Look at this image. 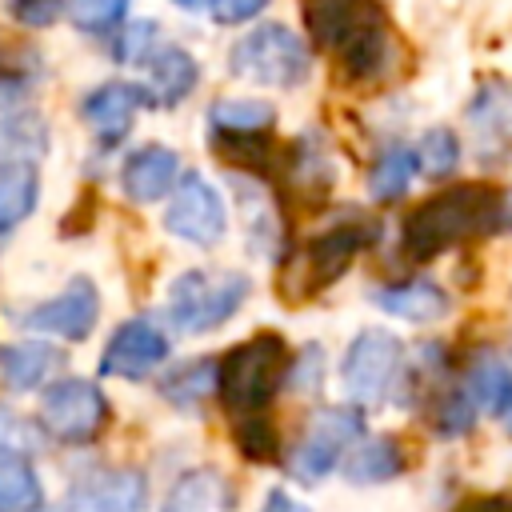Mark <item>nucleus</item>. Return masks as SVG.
Wrapping results in <instances>:
<instances>
[{"instance_id":"obj_1","label":"nucleus","mask_w":512,"mask_h":512,"mask_svg":"<svg viewBox=\"0 0 512 512\" xmlns=\"http://www.w3.org/2000/svg\"><path fill=\"white\" fill-rule=\"evenodd\" d=\"M504 216V196L492 184H452L428 200H420L404 224L400 244L412 260H436L448 248L492 236Z\"/></svg>"},{"instance_id":"obj_2","label":"nucleus","mask_w":512,"mask_h":512,"mask_svg":"<svg viewBox=\"0 0 512 512\" xmlns=\"http://www.w3.org/2000/svg\"><path fill=\"white\" fill-rule=\"evenodd\" d=\"M312 44L328 48L348 80H380L392 60V40L376 0H300Z\"/></svg>"},{"instance_id":"obj_3","label":"nucleus","mask_w":512,"mask_h":512,"mask_svg":"<svg viewBox=\"0 0 512 512\" xmlns=\"http://www.w3.org/2000/svg\"><path fill=\"white\" fill-rule=\"evenodd\" d=\"M288 344L276 332H256L244 344H236L220 368H216V392L224 412L236 420L248 416H264V408L272 404L284 372H288Z\"/></svg>"},{"instance_id":"obj_4","label":"nucleus","mask_w":512,"mask_h":512,"mask_svg":"<svg viewBox=\"0 0 512 512\" xmlns=\"http://www.w3.org/2000/svg\"><path fill=\"white\" fill-rule=\"evenodd\" d=\"M376 236H380V228L372 220H360V224H340V228H328V232L304 240V248H296L292 256L280 260V272H276L280 300L304 304V300L320 296L328 284H336L352 268L360 248H368Z\"/></svg>"},{"instance_id":"obj_5","label":"nucleus","mask_w":512,"mask_h":512,"mask_svg":"<svg viewBox=\"0 0 512 512\" xmlns=\"http://www.w3.org/2000/svg\"><path fill=\"white\" fill-rule=\"evenodd\" d=\"M248 300V276L228 268H188L168 288V320L176 332L200 336L220 328Z\"/></svg>"},{"instance_id":"obj_6","label":"nucleus","mask_w":512,"mask_h":512,"mask_svg":"<svg viewBox=\"0 0 512 512\" xmlns=\"http://www.w3.org/2000/svg\"><path fill=\"white\" fill-rule=\"evenodd\" d=\"M404 376V344L388 328H364L352 336L344 360H340V384L348 400L376 408L392 396L396 380Z\"/></svg>"},{"instance_id":"obj_7","label":"nucleus","mask_w":512,"mask_h":512,"mask_svg":"<svg viewBox=\"0 0 512 512\" xmlns=\"http://www.w3.org/2000/svg\"><path fill=\"white\" fill-rule=\"evenodd\" d=\"M228 64L236 76H244L252 84L296 88L308 76V48L288 24H260L232 48Z\"/></svg>"},{"instance_id":"obj_8","label":"nucleus","mask_w":512,"mask_h":512,"mask_svg":"<svg viewBox=\"0 0 512 512\" xmlns=\"http://www.w3.org/2000/svg\"><path fill=\"white\" fill-rule=\"evenodd\" d=\"M108 420L112 404L92 380H56L40 396V428L60 444H92Z\"/></svg>"},{"instance_id":"obj_9","label":"nucleus","mask_w":512,"mask_h":512,"mask_svg":"<svg viewBox=\"0 0 512 512\" xmlns=\"http://www.w3.org/2000/svg\"><path fill=\"white\" fill-rule=\"evenodd\" d=\"M164 224H168L172 236H180L188 244H200V248H212V244H220V236L228 228V212H224L220 192L200 172H188L176 184V196L168 204Z\"/></svg>"},{"instance_id":"obj_10","label":"nucleus","mask_w":512,"mask_h":512,"mask_svg":"<svg viewBox=\"0 0 512 512\" xmlns=\"http://www.w3.org/2000/svg\"><path fill=\"white\" fill-rule=\"evenodd\" d=\"M96 320H100V292L88 276L68 280V288L60 296L40 300L20 316V324L28 332H44V336H60V340H88Z\"/></svg>"},{"instance_id":"obj_11","label":"nucleus","mask_w":512,"mask_h":512,"mask_svg":"<svg viewBox=\"0 0 512 512\" xmlns=\"http://www.w3.org/2000/svg\"><path fill=\"white\" fill-rule=\"evenodd\" d=\"M356 440H364L360 412L356 408H328L316 416V424L300 440V448L292 456V472L300 480H324L336 468V460L344 456V448H352Z\"/></svg>"},{"instance_id":"obj_12","label":"nucleus","mask_w":512,"mask_h":512,"mask_svg":"<svg viewBox=\"0 0 512 512\" xmlns=\"http://www.w3.org/2000/svg\"><path fill=\"white\" fill-rule=\"evenodd\" d=\"M164 360H168V336L152 320H124L104 344L100 372L120 380H144Z\"/></svg>"},{"instance_id":"obj_13","label":"nucleus","mask_w":512,"mask_h":512,"mask_svg":"<svg viewBox=\"0 0 512 512\" xmlns=\"http://www.w3.org/2000/svg\"><path fill=\"white\" fill-rule=\"evenodd\" d=\"M144 88L140 84H124V80H108L100 88H92L84 100H80V116L92 124V132L104 140V144H116L128 136L136 112L144 108Z\"/></svg>"},{"instance_id":"obj_14","label":"nucleus","mask_w":512,"mask_h":512,"mask_svg":"<svg viewBox=\"0 0 512 512\" xmlns=\"http://www.w3.org/2000/svg\"><path fill=\"white\" fill-rule=\"evenodd\" d=\"M196 80H200L196 60H192L184 48L168 44V48H156V52L144 60V84H140V88H144V100H148L152 108H176L180 100L192 96Z\"/></svg>"},{"instance_id":"obj_15","label":"nucleus","mask_w":512,"mask_h":512,"mask_svg":"<svg viewBox=\"0 0 512 512\" xmlns=\"http://www.w3.org/2000/svg\"><path fill=\"white\" fill-rule=\"evenodd\" d=\"M176 176H180V156L172 148H164V144H144L124 160L120 188H124V196L132 204H152V200L172 192Z\"/></svg>"},{"instance_id":"obj_16","label":"nucleus","mask_w":512,"mask_h":512,"mask_svg":"<svg viewBox=\"0 0 512 512\" xmlns=\"http://www.w3.org/2000/svg\"><path fill=\"white\" fill-rule=\"evenodd\" d=\"M72 500H76V512H144L148 480L140 468H112L84 480Z\"/></svg>"},{"instance_id":"obj_17","label":"nucleus","mask_w":512,"mask_h":512,"mask_svg":"<svg viewBox=\"0 0 512 512\" xmlns=\"http://www.w3.org/2000/svg\"><path fill=\"white\" fill-rule=\"evenodd\" d=\"M468 124L484 144H512V80L508 76H488L476 96L468 100Z\"/></svg>"},{"instance_id":"obj_18","label":"nucleus","mask_w":512,"mask_h":512,"mask_svg":"<svg viewBox=\"0 0 512 512\" xmlns=\"http://www.w3.org/2000/svg\"><path fill=\"white\" fill-rule=\"evenodd\" d=\"M372 304L384 308L388 316H400V320H412V324H432L448 312V292L432 280H400V284L376 288Z\"/></svg>"},{"instance_id":"obj_19","label":"nucleus","mask_w":512,"mask_h":512,"mask_svg":"<svg viewBox=\"0 0 512 512\" xmlns=\"http://www.w3.org/2000/svg\"><path fill=\"white\" fill-rule=\"evenodd\" d=\"M64 368V352L44 344V340H28V344H8L0 348V380L16 392H32L40 388L48 376H56Z\"/></svg>"},{"instance_id":"obj_20","label":"nucleus","mask_w":512,"mask_h":512,"mask_svg":"<svg viewBox=\"0 0 512 512\" xmlns=\"http://www.w3.org/2000/svg\"><path fill=\"white\" fill-rule=\"evenodd\" d=\"M228 504H232L228 480L216 468H192L168 488L160 512H228Z\"/></svg>"},{"instance_id":"obj_21","label":"nucleus","mask_w":512,"mask_h":512,"mask_svg":"<svg viewBox=\"0 0 512 512\" xmlns=\"http://www.w3.org/2000/svg\"><path fill=\"white\" fill-rule=\"evenodd\" d=\"M48 156V124L36 112H8L0 120V168H36Z\"/></svg>"},{"instance_id":"obj_22","label":"nucleus","mask_w":512,"mask_h":512,"mask_svg":"<svg viewBox=\"0 0 512 512\" xmlns=\"http://www.w3.org/2000/svg\"><path fill=\"white\" fill-rule=\"evenodd\" d=\"M464 392L480 412H508L512 404V368L500 356H480L464 372Z\"/></svg>"},{"instance_id":"obj_23","label":"nucleus","mask_w":512,"mask_h":512,"mask_svg":"<svg viewBox=\"0 0 512 512\" xmlns=\"http://www.w3.org/2000/svg\"><path fill=\"white\" fill-rule=\"evenodd\" d=\"M404 472V452L392 436H368L356 444L352 460L344 464V476L352 484H384Z\"/></svg>"},{"instance_id":"obj_24","label":"nucleus","mask_w":512,"mask_h":512,"mask_svg":"<svg viewBox=\"0 0 512 512\" xmlns=\"http://www.w3.org/2000/svg\"><path fill=\"white\" fill-rule=\"evenodd\" d=\"M208 124L216 136H264L276 124V112L264 100H216Z\"/></svg>"},{"instance_id":"obj_25","label":"nucleus","mask_w":512,"mask_h":512,"mask_svg":"<svg viewBox=\"0 0 512 512\" xmlns=\"http://www.w3.org/2000/svg\"><path fill=\"white\" fill-rule=\"evenodd\" d=\"M40 200V176L28 164L16 168H0V236L12 232L24 216H32Z\"/></svg>"},{"instance_id":"obj_26","label":"nucleus","mask_w":512,"mask_h":512,"mask_svg":"<svg viewBox=\"0 0 512 512\" xmlns=\"http://www.w3.org/2000/svg\"><path fill=\"white\" fill-rule=\"evenodd\" d=\"M416 168H420V160H416V152H412V148H404V144H396V148L380 152V156H376V164L368 168V192H372V200H380V204L400 200V196L408 192V184H412Z\"/></svg>"},{"instance_id":"obj_27","label":"nucleus","mask_w":512,"mask_h":512,"mask_svg":"<svg viewBox=\"0 0 512 512\" xmlns=\"http://www.w3.org/2000/svg\"><path fill=\"white\" fill-rule=\"evenodd\" d=\"M44 488L28 460H0V512H40Z\"/></svg>"},{"instance_id":"obj_28","label":"nucleus","mask_w":512,"mask_h":512,"mask_svg":"<svg viewBox=\"0 0 512 512\" xmlns=\"http://www.w3.org/2000/svg\"><path fill=\"white\" fill-rule=\"evenodd\" d=\"M44 428H36L28 416L0 404V460H28L44 452Z\"/></svg>"},{"instance_id":"obj_29","label":"nucleus","mask_w":512,"mask_h":512,"mask_svg":"<svg viewBox=\"0 0 512 512\" xmlns=\"http://www.w3.org/2000/svg\"><path fill=\"white\" fill-rule=\"evenodd\" d=\"M216 368L220 364H212V360H188V364H180L176 372H168L164 376V396L172 400V404H196L200 396H208V388L216 384Z\"/></svg>"},{"instance_id":"obj_30","label":"nucleus","mask_w":512,"mask_h":512,"mask_svg":"<svg viewBox=\"0 0 512 512\" xmlns=\"http://www.w3.org/2000/svg\"><path fill=\"white\" fill-rule=\"evenodd\" d=\"M416 160H420V172L432 176V180L452 176L456 164H460V140H456V132H452V128H432V132H424V140H420V148H416Z\"/></svg>"},{"instance_id":"obj_31","label":"nucleus","mask_w":512,"mask_h":512,"mask_svg":"<svg viewBox=\"0 0 512 512\" xmlns=\"http://www.w3.org/2000/svg\"><path fill=\"white\" fill-rule=\"evenodd\" d=\"M472 412H476V404L468 400V392H464V388H452V392H444V396L432 404L428 424H432L440 436H460V432L472 428V420H476Z\"/></svg>"},{"instance_id":"obj_32","label":"nucleus","mask_w":512,"mask_h":512,"mask_svg":"<svg viewBox=\"0 0 512 512\" xmlns=\"http://www.w3.org/2000/svg\"><path fill=\"white\" fill-rule=\"evenodd\" d=\"M72 24L84 32H108L124 20L128 0H72Z\"/></svg>"},{"instance_id":"obj_33","label":"nucleus","mask_w":512,"mask_h":512,"mask_svg":"<svg viewBox=\"0 0 512 512\" xmlns=\"http://www.w3.org/2000/svg\"><path fill=\"white\" fill-rule=\"evenodd\" d=\"M232 436L248 460H276V432L264 416H248L232 424Z\"/></svg>"},{"instance_id":"obj_34","label":"nucleus","mask_w":512,"mask_h":512,"mask_svg":"<svg viewBox=\"0 0 512 512\" xmlns=\"http://www.w3.org/2000/svg\"><path fill=\"white\" fill-rule=\"evenodd\" d=\"M152 36H156V24L152 20H144V24H132L120 40H116V60H124V64H144L148 56H152Z\"/></svg>"},{"instance_id":"obj_35","label":"nucleus","mask_w":512,"mask_h":512,"mask_svg":"<svg viewBox=\"0 0 512 512\" xmlns=\"http://www.w3.org/2000/svg\"><path fill=\"white\" fill-rule=\"evenodd\" d=\"M60 8H64V0H8V12H12L20 24H28V28L52 24V20L60 16Z\"/></svg>"},{"instance_id":"obj_36","label":"nucleus","mask_w":512,"mask_h":512,"mask_svg":"<svg viewBox=\"0 0 512 512\" xmlns=\"http://www.w3.org/2000/svg\"><path fill=\"white\" fill-rule=\"evenodd\" d=\"M216 24H244L268 8V0H208Z\"/></svg>"},{"instance_id":"obj_37","label":"nucleus","mask_w":512,"mask_h":512,"mask_svg":"<svg viewBox=\"0 0 512 512\" xmlns=\"http://www.w3.org/2000/svg\"><path fill=\"white\" fill-rule=\"evenodd\" d=\"M456 512H512V500L508 496H476V500H464Z\"/></svg>"},{"instance_id":"obj_38","label":"nucleus","mask_w":512,"mask_h":512,"mask_svg":"<svg viewBox=\"0 0 512 512\" xmlns=\"http://www.w3.org/2000/svg\"><path fill=\"white\" fill-rule=\"evenodd\" d=\"M264 512H308V508H304L300 500H292L288 492H280V488H276V492H268V500H264Z\"/></svg>"},{"instance_id":"obj_39","label":"nucleus","mask_w":512,"mask_h":512,"mask_svg":"<svg viewBox=\"0 0 512 512\" xmlns=\"http://www.w3.org/2000/svg\"><path fill=\"white\" fill-rule=\"evenodd\" d=\"M504 428L512 432V404H508V412H504Z\"/></svg>"},{"instance_id":"obj_40","label":"nucleus","mask_w":512,"mask_h":512,"mask_svg":"<svg viewBox=\"0 0 512 512\" xmlns=\"http://www.w3.org/2000/svg\"><path fill=\"white\" fill-rule=\"evenodd\" d=\"M176 4H180V8H196L200 0H176Z\"/></svg>"}]
</instances>
